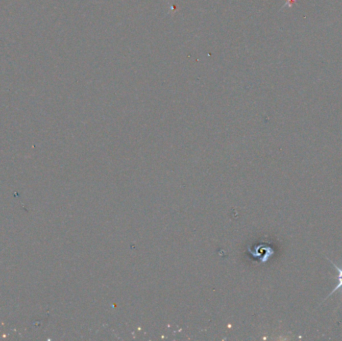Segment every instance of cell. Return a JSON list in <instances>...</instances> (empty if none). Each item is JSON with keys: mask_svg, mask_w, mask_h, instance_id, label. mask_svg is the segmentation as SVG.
Segmentation results:
<instances>
[{"mask_svg": "<svg viewBox=\"0 0 342 341\" xmlns=\"http://www.w3.org/2000/svg\"><path fill=\"white\" fill-rule=\"evenodd\" d=\"M326 258H327V257H326ZM327 259L330 261V263H331V264L334 266V268H335V269L337 270V272H338V284H337V285L334 287V289H333L331 293H329V294L327 295V297L324 299V301H325V300H326L328 297H330L332 294H334L335 291H337L338 289L342 288V267H339L337 264H335V263H334L332 260H330L329 258H327Z\"/></svg>", "mask_w": 342, "mask_h": 341, "instance_id": "obj_1", "label": "cell"}]
</instances>
